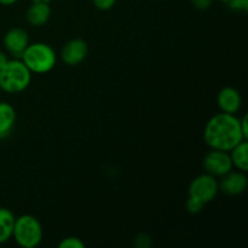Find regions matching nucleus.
<instances>
[{"mask_svg":"<svg viewBox=\"0 0 248 248\" xmlns=\"http://www.w3.org/2000/svg\"><path fill=\"white\" fill-rule=\"evenodd\" d=\"M240 119L235 114L218 113L207 121L203 130V140L211 149L230 152L245 140Z\"/></svg>","mask_w":248,"mask_h":248,"instance_id":"f257e3e1","label":"nucleus"},{"mask_svg":"<svg viewBox=\"0 0 248 248\" xmlns=\"http://www.w3.org/2000/svg\"><path fill=\"white\" fill-rule=\"evenodd\" d=\"M31 80V72L21 58L7 61L0 69V89L6 93L16 94L24 91Z\"/></svg>","mask_w":248,"mask_h":248,"instance_id":"f03ea898","label":"nucleus"},{"mask_svg":"<svg viewBox=\"0 0 248 248\" xmlns=\"http://www.w3.org/2000/svg\"><path fill=\"white\" fill-rule=\"evenodd\" d=\"M21 60L31 73L45 74L53 69L57 61L55 50L44 43L28 44L21 56Z\"/></svg>","mask_w":248,"mask_h":248,"instance_id":"7ed1b4c3","label":"nucleus"},{"mask_svg":"<svg viewBox=\"0 0 248 248\" xmlns=\"http://www.w3.org/2000/svg\"><path fill=\"white\" fill-rule=\"evenodd\" d=\"M43 227L34 216L23 215L16 218L12 237L23 248H35L43 240Z\"/></svg>","mask_w":248,"mask_h":248,"instance_id":"20e7f679","label":"nucleus"},{"mask_svg":"<svg viewBox=\"0 0 248 248\" xmlns=\"http://www.w3.org/2000/svg\"><path fill=\"white\" fill-rule=\"evenodd\" d=\"M219 191L218 181L216 177L205 173L196 177L189 186V198L200 201L203 205L213 200Z\"/></svg>","mask_w":248,"mask_h":248,"instance_id":"39448f33","label":"nucleus"},{"mask_svg":"<svg viewBox=\"0 0 248 248\" xmlns=\"http://www.w3.org/2000/svg\"><path fill=\"white\" fill-rule=\"evenodd\" d=\"M203 169L206 173L213 177H222L232 170V162L229 152L218 149H211L203 159Z\"/></svg>","mask_w":248,"mask_h":248,"instance_id":"423d86ee","label":"nucleus"},{"mask_svg":"<svg viewBox=\"0 0 248 248\" xmlns=\"http://www.w3.org/2000/svg\"><path fill=\"white\" fill-rule=\"evenodd\" d=\"M220 181L218 182V186L222 193L229 196L241 195L247 188V177L245 172L242 171H230L227 174L220 177Z\"/></svg>","mask_w":248,"mask_h":248,"instance_id":"0eeeda50","label":"nucleus"},{"mask_svg":"<svg viewBox=\"0 0 248 248\" xmlns=\"http://www.w3.org/2000/svg\"><path fill=\"white\" fill-rule=\"evenodd\" d=\"M4 46L7 52L15 58H21L29 44L28 33L23 28H11L4 35Z\"/></svg>","mask_w":248,"mask_h":248,"instance_id":"6e6552de","label":"nucleus"},{"mask_svg":"<svg viewBox=\"0 0 248 248\" xmlns=\"http://www.w3.org/2000/svg\"><path fill=\"white\" fill-rule=\"evenodd\" d=\"M89 46L82 39H72L63 46L61 58L68 65H78L87 57Z\"/></svg>","mask_w":248,"mask_h":248,"instance_id":"1a4fd4ad","label":"nucleus"},{"mask_svg":"<svg viewBox=\"0 0 248 248\" xmlns=\"http://www.w3.org/2000/svg\"><path fill=\"white\" fill-rule=\"evenodd\" d=\"M217 103L223 113L236 114L241 108L242 97L236 89L227 86L218 93Z\"/></svg>","mask_w":248,"mask_h":248,"instance_id":"9d476101","label":"nucleus"},{"mask_svg":"<svg viewBox=\"0 0 248 248\" xmlns=\"http://www.w3.org/2000/svg\"><path fill=\"white\" fill-rule=\"evenodd\" d=\"M51 16L50 2L33 0L26 14L27 22L33 27H41L48 21Z\"/></svg>","mask_w":248,"mask_h":248,"instance_id":"9b49d317","label":"nucleus"},{"mask_svg":"<svg viewBox=\"0 0 248 248\" xmlns=\"http://www.w3.org/2000/svg\"><path fill=\"white\" fill-rule=\"evenodd\" d=\"M15 125H16L15 108L6 102H0V140L9 137Z\"/></svg>","mask_w":248,"mask_h":248,"instance_id":"f8f14e48","label":"nucleus"},{"mask_svg":"<svg viewBox=\"0 0 248 248\" xmlns=\"http://www.w3.org/2000/svg\"><path fill=\"white\" fill-rule=\"evenodd\" d=\"M230 159H232V166L236 167L239 171H248V143L246 140L232 148L229 152Z\"/></svg>","mask_w":248,"mask_h":248,"instance_id":"ddd939ff","label":"nucleus"},{"mask_svg":"<svg viewBox=\"0 0 248 248\" xmlns=\"http://www.w3.org/2000/svg\"><path fill=\"white\" fill-rule=\"evenodd\" d=\"M15 220L16 218L11 211L0 207V245L9 241V239L12 237Z\"/></svg>","mask_w":248,"mask_h":248,"instance_id":"4468645a","label":"nucleus"},{"mask_svg":"<svg viewBox=\"0 0 248 248\" xmlns=\"http://www.w3.org/2000/svg\"><path fill=\"white\" fill-rule=\"evenodd\" d=\"M222 2L232 11L246 12L248 10V0H222Z\"/></svg>","mask_w":248,"mask_h":248,"instance_id":"2eb2a0df","label":"nucleus"},{"mask_svg":"<svg viewBox=\"0 0 248 248\" xmlns=\"http://www.w3.org/2000/svg\"><path fill=\"white\" fill-rule=\"evenodd\" d=\"M60 248H85V244L78 237H67L58 245Z\"/></svg>","mask_w":248,"mask_h":248,"instance_id":"dca6fc26","label":"nucleus"},{"mask_svg":"<svg viewBox=\"0 0 248 248\" xmlns=\"http://www.w3.org/2000/svg\"><path fill=\"white\" fill-rule=\"evenodd\" d=\"M203 207H205V205H203V203H201L200 201L195 200V199H193V198H188V200H186V211H188L189 213H191V215L200 213L201 211L203 210Z\"/></svg>","mask_w":248,"mask_h":248,"instance_id":"f3484780","label":"nucleus"},{"mask_svg":"<svg viewBox=\"0 0 248 248\" xmlns=\"http://www.w3.org/2000/svg\"><path fill=\"white\" fill-rule=\"evenodd\" d=\"M135 245L137 248H148L152 246V237L147 234H140L136 237Z\"/></svg>","mask_w":248,"mask_h":248,"instance_id":"a211bd4d","label":"nucleus"},{"mask_svg":"<svg viewBox=\"0 0 248 248\" xmlns=\"http://www.w3.org/2000/svg\"><path fill=\"white\" fill-rule=\"evenodd\" d=\"M92 2L101 11H108L116 4V0H92Z\"/></svg>","mask_w":248,"mask_h":248,"instance_id":"6ab92c4d","label":"nucleus"},{"mask_svg":"<svg viewBox=\"0 0 248 248\" xmlns=\"http://www.w3.org/2000/svg\"><path fill=\"white\" fill-rule=\"evenodd\" d=\"M194 7L200 11H205V10L210 9L211 5H212L213 0H191Z\"/></svg>","mask_w":248,"mask_h":248,"instance_id":"aec40b11","label":"nucleus"},{"mask_svg":"<svg viewBox=\"0 0 248 248\" xmlns=\"http://www.w3.org/2000/svg\"><path fill=\"white\" fill-rule=\"evenodd\" d=\"M247 124H248V116L247 115H245L244 118L242 119H240V125H241V131H242V133H244V136H245V138H248V126H247Z\"/></svg>","mask_w":248,"mask_h":248,"instance_id":"412c9836","label":"nucleus"},{"mask_svg":"<svg viewBox=\"0 0 248 248\" xmlns=\"http://www.w3.org/2000/svg\"><path fill=\"white\" fill-rule=\"evenodd\" d=\"M7 61H9V57H7L6 53L2 52V51H0V69H1L5 64H6Z\"/></svg>","mask_w":248,"mask_h":248,"instance_id":"4be33fe9","label":"nucleus"},{"mask_svg":"<svg viewBox=\"0 0 248 248\" xmlns=\"http://www.w3.org/2000/svg\"><path fill=\"white\" fill-rule=\"evenodd\" d=\"M17 0H0V4L4 5V6H10V5H14Z\"/></svg>","mask_w":248,"mask_h":248,"instance_id":"5701e85b","label":"nucleus"},{"mask_svg":"<svg viewBox=\"0 0 248 248\" xmlns=\"http://www.w3.org/2000/svg\"><path fill=\"white\" fill-rule=\"evenodd\" d=\"M40 1H45V2H51L52 0H40Z\"/></svg>","mask_w":248,"mask_h":248,"instance_id":"b1692460","label":"nucleus"}]
</instances>
